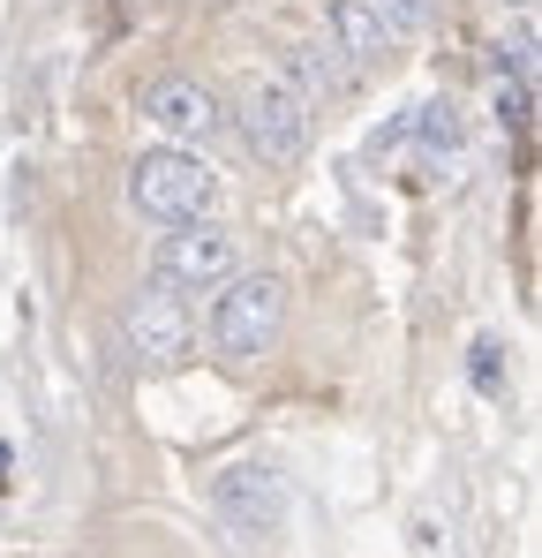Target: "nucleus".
Here are the masks:
<instances>
[{
	"mask_svg": "<svg viewBox=\"0 0 542 558\" xmlns=\"http://www.w3.org/2000/svg\"><path fill=\"white\" fill-rule=\"evenodd\" d=\"M294 76H301V92H294L301 106H309V98H340L355 84V76L332 61V46H301V53H294Z\"/></svg>",
	"mask_w": 542,
	"mask_h": 558,
	"instance_id": "nucleus-9",
	"label": "nucleus"
},
{
	"mask_svg": "<svg viewBox=\"0 0 542 558\" xmlns=\"http://www.w3.org/2000/svg\"><path fill=\"white\" fill-rule=\"evenodd\" d=\"M279 325H286V287H279V279L271 272L226 279V294H219V310H211V348H219L226 363H257V355H271Z\"/></svg>",
	"mask_w": 542,
	"mask_h": 558,
	"instance_id": "nucleus-2",
	"label": "nucleus"
},
{
	"mask_svg": "<svg viewBox=\"0 0 542 558\" xmlns=\"http://www.w3.org/2000/svg\"><path fill=\"white\" fill-rule=\"evenodd\" d=\"M188 340H196V317H188V302L167 294V287H151V294H136L128 302V348L144 355V363H181L188 355Z\"/></svg>",
	"mask_w": 542,
	"mask_h": 558,
	"instance_id": "nucleus-6",
	"label": "nucleus"
},
{
	"mask_svg": "<svg viewBox=\"0 0 542 558\" xmlns=\"http://www.w3.org/2000/svg\"><path fill=\"white\" fill-rule=\"evenodd\" d=\"M128 196H136V211L159 219V227H196V219H211V204H219V174H211L204 159H188V151H144V159L128 167Z\"/></svg>",
	"mask_w": 542,
	"mask_h": 558,
	"instance_id": "nucleus-1",
	"label": "nucleus"
},
{
	"mask_svg": "<svg viewBox=\"0 0 542 558\" xmlns=\"http://www.w3.org/2000/svg\"><path fill=\"white\" fill-rule=\"evenodd\" d=\"M332 53H347V69H369V61H384L392 53V38L377 31V15H369V0H332Z\"/></svg>",
	"mask_w": 542,
	"mask_h": 558,
	"instance_id": "nucleus-8",
	"label": "nucleus"
},
{
	"mask_svg": "<svg viewBox=\"0 0 542 558\" xmlns=\"http://www.w3.org/2000/svg\"><path fill=\"white\" fill-rule=\"evenodd\" d=\"M475 385H482V392H497V348H490V340L475 348Z\"/></svg>",
	"mask_w": 542,
	"mask_h": 558,
	"instance_id": "nucleus-11",
	"label": "nucleus"
},
{
	"mask_svg": "<svg viewBox=\"0 0 542 558\" xmlns=\"http://www.w3.org/2000/svg\"><path fill=\"white\" fill-rule=\"evenodd\" d=\"M151 272H159L167 294H181V287H226L234 279V234L211 227V219H196V227H181V234L159 242Z\"/></svg>",
	"mask_w": 542,
	"mask_h": 558,
	"instance_id": "nucleus-5",
	"label": "nucleus"
},
{
	"mask_svg": "<svg viewBox=\"0 0 542 558\" xmlns=\"http://www.w3.org/2000/svg\"><path fill=\"white\" fill-rule=\"evenodd\" d=\"M144 113H151L167 136H181V144H211V136H219V98L204 92V84H188V76L151 84V92H144Z\"/></svg>",
	"mask_w": 542,
	"mask_h": 558,
	"instance_id": "nucleus-7",
	"label": "nucleus"
},
{
	"mask_svg": "<svg viewBox=\"0 0 542 558\" xmlns=\"http://www.w3.org/2000/svg\"><path fill=\"white\" fill-rule=\"evenodd\" d=\"M369 15H377V31L399 46V38H415V31H430V0H369Z\"/></svg>",
	"mask_w": 542,
	"mask_h": 558,
	"instance_id": "nucleus-10",
	"label": "nucleus"
},
{
	"mask_svg": "<svg viewBox=\"0 0 542 558\" xmlns=\"http://www.w3.org/2000/svg\"><path fill=\"white\" fill-rule=\"evenodd\" d=\"M242 136H249V151H257L264 167H301V159H309V106L294 98V84L257 76V84L242 92Z\"/></svg>",
	"mask_w": 542,
	"mask_h": 558,
	"instance_id": "nucleus-4",
	"label": "nucleus"
},
{
	"mask_svg": "<svg viewBox=\"0 0 542 558\" xmlns=\"http://www.w3.org/2000/svg\"><path fill=\"white\" fill-rule=\"evenodd\" d=\"M0 483H8V446H0Z\"/></svg>",
	"mask_w": 542,
	"mask_h": 558,
	"instance_id": "nucleus-12",
	"label": "nucleus"
},
{
	"mask_svg": "<svg viewBox=\"0 0 542 558\" xmlns=\"http://www.w3.org/2000/svg\"><path fill=\"white\" fill-rule=\"evenodd\" d=\"M211 513H219V529L234 536V544H264L271 529H279V513H286V475L271 461H234L211 475Z\"/></svg>",
	"mask_w": 542,
	"mask_h": 558,
	"instance_id": "nucleus-3",
	"label": "nucleus"
}]
</instances>
